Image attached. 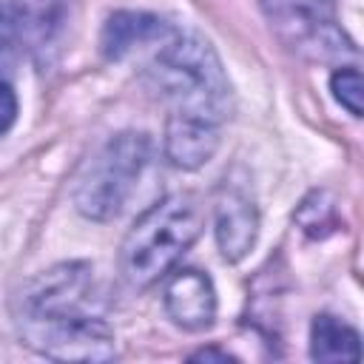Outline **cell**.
Listing matches in <instances>:
<instances>
[{
	"mask_svg": "<svg viewBox=\"0 0 364 364\" xmlns=\"http://www.w3.org/2000/svg\"><path fill=\"white\" fill-rule=\"evenodd\" d=\"M148 159V136L119 134L114 136L80 173L74 202L88 219H111L128 199L134 179Z\"/></svg>",
	"mask_w": 364,
	"mask_h": 364,
	"instance_id": "4",
	"label": "cell"
},
{
	"mask_svg": "<svg viewBox=\"0 0 364 364\" xmlns=\"http://www.w3.org/2000/svg\"><path fill=\"white\" fill-rule=\"evenodd\" d=\"M20 336L28 347L60 361H105L114 333L102 318L88 264H60L37 276L20 296Z\"/></svg>",
	"mask_w": 364,
	"mask_h": 364,
	"instance_id": "1",
	"label": "cell"
},
{
	"mask_svg": "<svg viewBox=\"0 0 364 364\" xmlns=\"http://www.w3.org/2000/svg\"><path fill=\"white\" fill-rule=\"evenodd\" d=\"M17 119V97L11 85L0 82V134H6Z\"/></svg>",
	"mask_w": 364,
	"mask_h": 364,
	"instance_id": "12",
	"label": "cell"
},
{
	"mask_svg": "<svg viewBox=\"0 0 364 364\" xmlns=\"http://www.w3.org/2000/svg\"><path fill=\"white\" fill-rule=\"evenodd\" d=\"M165 310L185 330H205L216 316L213 282L199 270H176L165 284Z\"/></svg>",
	"mask_w": 364,
	"mask_h": 364,
	"instance_id": "6",
	"label": "cell"
},
{
	"mask_svg": "<svg viewBox=\"0 0 364 364\" xmlns=\"http://www.w3.org/2000/svg\"><path fill=\"white\" fill-rule=\"evenodd\" d=\"M193 358H219V361H228L230 355H228V353H216V350H202V353H196Z\"/></svg>",
	"mask_w": 364,
	"mask_h": 364,
	"instance_id": "13",
	"label": "cell"
},
{
	"mask_svg": "<svg viewBox=\"0 0 364 364\" xmlns=\"http://www.w3.org/2000/svg\"><path fill=\"white\" fill-rule=\"evenodd\" d=\"M256 205L239 188H225L216 202V242L228 262H239L256 242Z\"/></svg>",
	"mask_w": 364,
	"mask_h": 364,
	"instance_id": "7",
	"label": "cell"
},
{
	"mask_svg": "<svg viewBox=\"0 0 364 364\" xmlns=\"http://www.w3.org/2000/svg\"><path fill=\"white\" fill-rule=\"evenodd\" d=\"M310 355L316 361H355L358 333L333 316H316L310 327Z\"/></svg>",
	"mask_w": 364,
	"mask_h": 364,
	"instance_id": "10",
	"label": "cell"
},
{
	"mask_svg": "<svg viewBox=\"0 0 364 364\" xmlns=\"http://www.w3.org/2000/svg\"><path fill=\"white\" fill-rule=\"evenodd\" d=\"M273 26L301 51L313 57L353 54V46L336 26L333 0H262Z\"/></svg>",
	"mask_w": 364,
	"mask_h": 364,
	"instance_id": "5",
	"label": "cell"
},
{
	"mask_svg": "<svg viewBox=\"0 0 364 364\" xmlns=\"http://www.w3.org/2000/svg\"><path fill=\"white\" fill-rule=\"evenodd\" d=\"M219 145V122L193 114H171L165 131V151L179 168H199Z\"/></svg>",
	"mask_w": 364,
	"mask_h": 364,
	"instance_id": "8",
	"label": "cell"
},
{
	"mask_svg": "<svg viewBox=\"0 0 364 364\" xmlns=\"http://www.w3.org/2000/svg\"><path fill=\"white\" fill-rule=\"evenodd\" d=\"M199 230H202V210L193 196L173 193L151 205L131 225L122 242V253H119L122 273L136 287L154 284L196 242Z\"/></svg>",
	"mask_w": 364,
	"mask_h": 364,
	"instance_id": "3",
	"label": "cell"
},
{
	"mask_svg": "<svg viewBox=\"0 0 364 364\" xmlns=\"http://www.w3.org/2000/svg\"><path fill=\"white\" fill-rule=\"evenodd\" d=\"M151 77L173 102V114H193L222 122L230 85L216 51L196 34L168 31L151 63Z\"/></svg>",
	"mask_w": 364,
	"mask_h": 364,
	"instance_id": "2",
	"label": "cell"
},
{
	"mask_svg": "<svg viewBox=\"0 0 364 364\" xmlns=\"http://www.w3.org/2000/svg\"><path fill=\"white\" fill-rule=\"evenodd\" d=\"M171 28H165L162 20L142 11H119L105 23L102 31V51L108 57H122L136 46H145L151 40H162Z\"/></svg>",
	"mask_w": 364,
	"mask_h": 364,
	"instance_id": "9",
	"label": "cell"
},
{
	"mask_svg": "<svg viewBox=\"0 0 364 364\" xmlns=\"http://www.w3.org/2000/svg\"><path fill=\"white\" fill-rule=\"evenodd\" d=\"M333 94L336 100L353 114V117H361V94H364V82H361V74L355 68H341L333 74Z\"/></svg>",
	"mask_w": 364,
	"mask_h": 364,
	"instance_id": "11",
	"label": "cell"
}]
</instances>
